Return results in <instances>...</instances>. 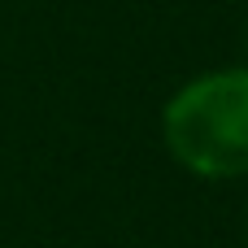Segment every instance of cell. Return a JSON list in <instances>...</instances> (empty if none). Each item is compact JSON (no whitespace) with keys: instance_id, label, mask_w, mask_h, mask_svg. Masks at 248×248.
I'll return each mask as SVG.
<instances>
[{"instance_id":"obj_1","label":"cell","mask_w":248,"mask_h":248,"mask_svg":"<svg viewBox=\"0 0 248 248\" xmlns=\"http://www.w3.org/2000/svg\"><path fill=\"white\" fill-rule=\"evenodd\" d=\"M166 148L201 179L248 174V70L205 74L174 92L161 118Z\"/></svg>"}]
</instances>
